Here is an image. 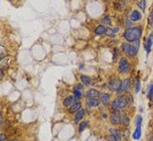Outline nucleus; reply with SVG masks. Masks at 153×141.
<instances>
[{
    "mask_svg": "<svg viewBox=\"0 0 153 141\" xmlns=\"http://www.w3.org/2000/svg\"><path fill=\"white\" fill-rule=\"evenodd\" d=\"M11 141H19V140H12Z\"/></svg>",
    "mask_w": 153,
    "mask_h": 141,
    "instance_id": "34",
    "label": "nucleus"
},
{
    "mask_svg": "<svg viewBox=\"0 0 153 141\" xmlns=\"http://www.w3.org/2000/svg\"><path fill=\"white\" fill-rule=\"evenodd\" d=\"M81 106H82V104H81L80 102H76V103H74V104L70 107V109H69V112H70V113H75V112H78V111L81 110Z\"/></svg>",
    "mask_w": 153,
    "mask_h": 141,
    "instance_id": "11",
    "label": "nucleus"
},
{
    "mask_svg": "<svg viewBox=\"0 0 153 141\" xmlns=\"http://www.w3.org/2000/svg\"><path fill=\"white\" fill-rule=\"evenodd\" d=\"M122 114L121 112L117 110H114L113 113H112V117H111V123L113 125H118V124H122Z\"/></svg>",
    "mask_w": 153,
    "mask_h": 141,
    "instance_id": "6",
    "label": "nucleus"
},
{
    "mask_svg": "<svg viewBox=\"0 0 153 141\" xmlns=\"http://www.w3.org/2000/svg\"><path fill=\"white\" fill-rule=\"evenodd\" d=\"M108 141H118L114 136H112V135H110L109 137H108Z\"/></svg>",
    "mask_w": 153,
    "mask_h": 141,
    "instance_id": "30",
    "label": "nucleus"
},
{
    "mask_svg": "<svg viewBox=\"0 0 153 141\" xmlns=\"http://www.w3.org/2000/svg\"><path fill=\"white\" fill-rule=\"evenodd\" d=\"M140 88H141V83H140L139 81H137V83H136V92H137V93L139 92Z\"/></svg>",
    "mask_w": 153,
    "mask_h": 141,
    "instance_id": "29",
    "label": "nucleus"
},
{
    "mask_svg": "<svg viewBox=\"0 0 153 141\" xmlns=\"http://www.w3.org/2000/svg\"><path fill=\"white\" fill-rule=\"evenodd\" d=\"M122 124L123 125H128L130 124V118L126 114H123L122 116Z\"/></svg>",
    "mask_w": 153,
    "mask_h": 141,
    "instance_id": "20",
    "label": "nucleus"
},
{
    "mask_svg": "<svg viewBox=\"0 0 153 141\" xmlns=\"http://www.w3.org/2000/svg\"><path fill=\"white\" fill-rule=\"evenodd\" d=\"M141 134H142V130H141V126H137L136 127V130L134 131V133L132 134L133 136V139L134 140H139L141 138Z\"/></svg>",
    "mask_w": 153,
    "mask_h": 141,
    "instance_id": "16",
    "label": "nucleus"
},
{
    "mask_svg": "<svg viewBox=\"0 0 153 141\" xmlns=\"http://www.w3.org/2000/svg\"><path fill=\"white\" fill-rule=\"evenodd\" d=\"M137 5L139 6V8H141V10L143 12H145V7H146V2L144 1V0H142L140 1L138 4H137Z\"/></svg>",
    "mask_w": 153,
    "mask_h": 141,
    "instance_id": "21",
    "label": "nucleus"
},
{
    "mask_svg": "<svg viewBox=\"0 0 153 141\" xmlns=\"http://www.w3.org/2000/svg\"><path fill=\"white\" fill-rule=\"evenodd\" d=\"M83 88V86L82 84H77L76 85V87H75V89H76V90H82Z\"/></svg>",
    "mask_w": 153,
    "mask_h": 141,
    "instance_id": "32",
    "label": "nucleus"
},
{
    "mask_svg": "<svg viewBox=\"0 0 153 141\" xmlns=\"http://www.w3.org/2000/svg\"><path fill=\"white\" fill-rule=\"evenodd\" d=\"M118 70L120 73H126L130 70V63L125 58L121 59L118 65Z\"/></svg>",
    "mask_w": 153,
    "mask_h": 141,
    "instance_id": "3",
    "label": "nucleus"
},
{
    "mask_svg": "<svg viewBox=\"0 0 153 141\" xmlns=\"http://www.w3.org/2000/svg\"><path fill=\"white\" fill-rule=\"evenodd\" d=\"M152 43H153V34H150L149 38H148V40H147V43L145 44V48H146V51H147V53H148V54L150 53V51H151V49H152Z\"/></svg>",
    "mask_w": 153,
    "mask_h": 141,
    "instance_id": "13",
    "label": "nucleus"
},
{
    "mask_svg": "<svg viewBox=\"0 0 153 141\" xmlns=\"http://www.w3.org/2000/svg\"><path fill=\"white\" fill-rule=\"evenodd\" d=\"M105 32H106V27L104 25H98L95 28V30H94V33L97 35H102V34H105Z\"/></svg>",
    "mask_w": 153,
    "mask_h": 141,
    "instance_id": "18",
    "label": "nucleus"
},
{
    "mask_svg": "<svg viewBox=\"0 0 153 141\" xmlns=\"http://www.w3.org/2000/svg\"><path fill=\"white\" fill-rule=\"evenodd\" d=\"M128 104V99L125 95H121V96H118L117 98L115 99V101L113 102L112 104V108L113 110H123L124 109Z\"/></svg>",
    "mask_w": 153,
    "mask_h": 141,
    "instance_id": "2",
    "label": "nucleus"
},
{
    "mask_svg": "<svg viewBox=\"0 0 153 141\" xmlns=\"http://www.w3.org/2000/svg\"><path fill=\"white\" fill-rule=\"evenodd\" d=\"M99 104H100V100L97 98H91L87 101V105L88 107H96L99 105Z\"/></svg>",
    "mask_w": 153,
    "mask_h": 141,
    "instance_id": "14",
    "label": "nucleus"
},
{
    "mask_svg": "<svg viewBox=\"0 0 153 141\" xmlns=\"http://www.w3.org/2000/svg\"><path fill=\"white\" fill-rule=\"evenodd\" d=\"M4 140H6V137L4 136V133H1V137H0V141H4Z\"/></svg>",
    "mask_w": 153,
    "mask_h": 141,
    "instance_id": "31",
    "label": "nucleus"
},
{
    "mask_svg": "<svg viewBox=\"0 0 153 141\" xmlns=\"http://www.w3.org/2000/svg\"><path fill=\"white\" fill-rule=\"evenodd\" d=\"M148 97L151 101L153 100V84L151 85L150 89H149V92H148Z\"/></svg>",
    "mask_w": 153,
    "mask_h": 141,
    "instance_id": "23",
    "label": "nucleus"
},
{
    "mask_svg": "<svg viewBox=\"0 0 153 141\" xmlns=\"http://www.w3.org/2000/svg\"><path fill=\"white\" fill-rule=\"evenodd\" d=\"M109 132H110V135L114 136L118 141L121 140V137H122V133L120 131L116 129H110L109 130Z\"/></svg>",
    "mask_w": 153,
    "mask_h": 141,
    "instance_id": "17",
    "label": "nucleus"
},
{
    "mask_svg": "<svg viewBox=\"0 0 153 141\" xmlns=\"http://www.w3.org/2000/svg\"><path fill=\"white\" fill-rule=\"evenodd\" d=\"M99 99L102 102L104 105H108L109 103V95L106 93H99Z\"/></svg>",
    "mask_w": 153,
    "mask_h": 141,
    "instance_id": "9",
    "label": "nucleus"
},
{
    "mask_svg": "<svg viewBox=\"0 0 153 141\" xmlns=\"http://www.w3.org/2000/svg\"><path fill=\"white\" fill-rule=\"evenodd\" d=\"M99 91H97L96 90H89L86 92V97L88 98V99H91V98H97L99 96Z\"/></svg>",
    "mask_w": 153,
    "mask_h": 141,
    "instance_id": "7",
    "label": "nucleus"
},
{
    "mask_svg": "<svg viewBox=\"0 0 153 141\" xmlns=\"http://www.w3.org/2000/svg\"><path fill=\"white\" fill-rule=\"evenodd\" d=\"M142 15L138 11H133L131 15H130V20L131 21H137L139 19H141Z\"/></svg>",
    "mask_w": 153,
    "mask_h": 141,
    "instance_id": "12",
    "label": "nucleus"
},
{
    "mask_svg": "<svg viewBox=\"0 0 153 141\" xmlns=\"http://www.w3.org/2000/svg\"><path fill=\"white\" fill-rule=\"evenodd\" d=\"M130 88V79H125L123 82H122V86H121L120 92L127 91Z\"/></svg>",
    "mask_w": 153,
    "mask_h": 141,
    "instance_id": "8",
    "label": "nucleus"
},
{
    "mask_svg": "<svg viewBox=\"0 0 153 141\" xmlns=\"http://www.w3.org/2000/svg\"><path fill=\"white\" fill-rule=\"evenodd\" d=\"M105 34H107L108 37H115L114 31H113V29H111V28H106Z\"/></svg>",
    "mask_w": 153,
    "mask_h": 141,
    "instance_id": "22",
    "label": "nucleus"
},
{
    "mask_svg": "<svg viewBox=\"0 0 153 141\" xmlns=\"http://www.w3.org/2000/svg\"><path fill=\"white\" fill-rule=\"evenodd\" d=\"M84 115H85V110H80L76 113V116H75V118H74V123H75V124H78V123L82 120V118L84 117Z\"/></svg>",
    "mask_w": 153,
    "mask_h": 141,
    "instance_id": "15",
    "label": "nucleus"
},
{
    "mask_svg": "<svg viewBox=\"0 0 153 141\" xmlns=\"http://www.w3.org/2000/svg\"><path fill=\"white\" fill-rule=\"evenodd\" d=\"M102 21V23L105 24V25H109V24L111 23V19H110L109 17H105V18H103Z\"/></svg>",
    "mask_w": 153,
    "mask_h": 141,
    "instance_id": "27",
    "label": "nucleus"
},
{
    "mask_svg": "<svg viewBox=\"0 0 153 141\" xmlns=\"http://www.w3.org/2000/svg\"><path fill=\"white\" fill-rule=\"evenodd\" d=\"M113 31H114V34H116L119 32V28H113Z\"/></svg>",
    "mask_w": 153,
    "mask_h": 141,
    "instance_id": "33",
    "label": "nucleus"
},
{
    "mask_svg": "<svg viewBox=\"0 0 153 141\" xmlns=\"http://www.w3.org/2000/svg\"><path fill=\"white\" fill-rule=\"evenodd\" d=\"M129 47H130V44L129 43H123L122 44V48H123V50L124 51V52H126V53H128V51H129Z\"/></svg>",
    "mask_w": 153,
    "mask_h": 141,
    "instance_id": "25",
    "label": "nucleus"
},
{
    "mask_svg": "<svg viewBox=\"0 0 153 141\" xmlns=\"http://www.w3.org/2000/svg\"><path fill=\"white\" fill-rule=\"evenodd\" d=\"M88 126V122H82V123H81L80 124V126H79V131H80V132H82L83 130L85 129L86 127Z\"/></svg>",
    "mask_w": 153,
    "mask_h": 141,
    "instance_id": "24",
    "label": "nucleus"
},
{
    "mask_svg": "<svg viewBox=\"0 0 153 141\" xmlns=\"http://www.w3.org/2000/svg\"><path fill=\"white\" fill-rule=\"evenodd\" d=\"M139 47H140V41L137 40V41H135V42H132V44H130V47H129V51H128V54L130 56H135L138 50H139Z\"/></svg>",
    "mask_w": 153,
    "mask_h": 141,
    "instance_id": "4",
    "label": "nucleus"
},
{
    "mask_svg": "<svg viewBox=\"0 0 153 141\" xmlns=\"http://www.w3.org/2000/svg\"><path fill=\"white\" fill-rule=\"evenodd\" d=\"M142 36V28L140 26H135V27H130L128 28L124 34L123 37L130 42H135L140 40Z\"/></svg>",
    "mask_w": 153,
    "mask_h": 141,
    "instance_id": "1",
    "label": "nucleus"
},
{
    "mask_svg": "<svg viewBox=\"0 0 153 141\" xmlns=\"http://www.w3.org/2000/svg\"><path fill=\"white\" fill-rule=\"evenodd\" d=\"M121 86H122V81L119 79H115L110 81L108 83V87L109 89L114 91V92H120L121 90Z\"/></svg>",
    "mask_w": 153,
    "mask_h": 141,
    "instance_id": "5",
    "label": "nucleus"
},
{
    "mask_svg": "<svg viewBox=\"0 0 153 141\" xmlns=\"http://www.w3.org/2000/svg\"><path fill=\"white\" fill-rule=\"evenodd\" d=\"M74 97L73 95H69L68 97H66L63 101V105L65 107H68V106L73 105L74 104Z\"/></svg>",
    "mask_w": 153,
    "mask_h": 141,
    "instance_id": "10",
    "label": "nucleus"
},
{
    "mask_svg": "<svg viewBox=\"0 0 153 141\" xmlns=\"http://www.w3.org/2000/svg\"><path fill=\"white\" fill-rule=\"evenodd\" d=\"M74 98H76L77 100L80 99V98L82 97V93H81L79 90H75L74 91Z\"/></svg>",
    "mask_w": 153,
    "mask_h": 141,
    "instance_id": "26",
    "label": "nucleus"
},
{
    "mask_svg": "<svg viewBox=\"0 0 153 141\" xmlns=\"http://www.w3.org/2000/svg\"><path fill=\"white\" fill-rule=\"evenodd\" d=\"M81 80H82V82H83V84H85V85H89L90 84V82H91V80H90V78L88 77V76H87V75H81Z\"/></svg>",
    "mask_w": 153,
    "mask_h": 141,
    "instance_id": "19",
    "label": "nucleus"
},
{
    "mask_svg": "<svg viewBox=\"0 0 153 141\" xmlns=\"http://www.w3.org/2000/svg\"><path fill=\"white\" fill-rule=\"evenodd\" d=\"M136 125L137 126H141L142 125V117L141 116H137V120H136Z\"/></svg>",
    "mask_w": 153,
    "mask_h": 141,
    "instance_id": "28",
    "label": "nucleus"
}]
</instances>
